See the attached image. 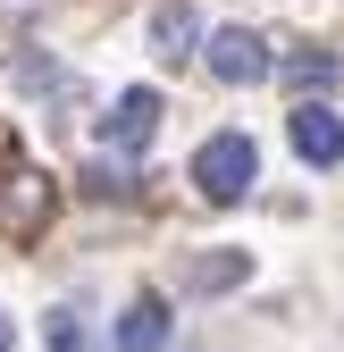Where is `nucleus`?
Returning <instances> with one entry per match:
<instances>
[{"label": "nucleus", "mask_w": 344, "mask_h": 352, "mask_svg": "<svg viewBox=\"0 0 344 352\" xmlns=\"http://www.w3.org/2000/svg\"><path fill=\"white\" fill-rule=\"evenodd\" d=\"M160 344H168V302L160 294H135L126 319H118V352H160Z\"/></svg>", "instance_id": "39448f33"}, {"label": "nucleus", "mask_w": 344, "mask_h": 352, "mask_svg": "<svg viewBox=\"0 0 344 352\" xmlns=\"http://www.w3.org/2000/svg\"><path fill=\"white\" fill-rule=\"evenodd\" d=\"M84 193H93V201H109V193H126V168H109V160H93V168H84Z\"/></svg>", "instance_id": "9d476101"}, {"label": "nucleus", "mask_w": 344, "mask_h": 352, "mask_svg": "<svg viewBox=\"0 0 344 352\" xmlns=\"http://www.w3.org/2000/svg\"><path fill=\"white\" fill-rule=\"evenodd\" d=\"M286 84H294V93H344V59H327V51H294V59H286Z\"/></svg>", "instance_id": "423d86ee"}, {"label": "nucleus", "mask_w": 344, "mask_h": 352, "mask_svg": "<svg viewBox=\"0 0 344 352\" xmlns=\"http://www.w3.org/2000/svg\"><path fill=\"white\" fill-rule=\"evenodd\" d=\"M193 185H202V201H244L252 185H261V151H252V135H210L202 151H193Z\"/></svg>", "instance_id": "f257e3e1"}, {"label": "nucleus", "mask_w": 344, "mask_h": 352, "mask_svg": "<svg viewBox=\"0 0 344 352\" xmlns=\"http://www.w3.org/2000/svg\"><path fill=\"white\" fill-rule=\"evenodd\" d=\"M42 344H51V352H101L93 336H84V319H76V311H51V319H42Z\"/></svg>", "instance_id": "6e6552de"}, {"label": "nucleus", "mask_w": 344, "mask_h": 352, "mask_svg": "<svg viewBox=\"0 0 344 352\" xmlns=\"http://www.w3.org/2000/svg\"><path fill=\"white\" fill-rule=\"evenodd\" d=\"M286 143L303 151L311 168H336V160H344V126H336V109H327V101H311V93H303V101H294V118H286Z\"/></svg>", "instance_id": "7ed1b4c3"}, {"label": "nucleus", "mask_w": 344, "mask_h": 352, "mask_svg": "<svg viewBox=\"0 0 344 352\" xmlns=\"http://www.w3.org/2000/svg\"><path fill=\"white\" fill-rule=\"evenodd\" d=\"M109 135H118L126 151H143V143L160 135V93H151V84H135V93H118V109H109Z\"/></svg>", "instance_id": "20e7f679"}, {"label": "nucleus", "mask_w": 344, "mask_h": 352, "mask_svg": "<svg viewBox=\"0 0 344 352\" xmlns=\"http://www.w3.org/2000/svg\"><path fill=\"white\" fill-rule=\"evenodd\" d=\"M210 76H219V84H261L277 59H269V42L261 34H252V25H219V34H210Z\"/></svg>", "instance_id": "f03ea898"}, {"label": "nucleus", "mask_w": 344, "mask_h": 352, "mask_svg": "<svg viewBox=\"0 0 344 352\" xmlns=\"http://www.w3.org/2000/svg\"><path fill=\"white\" fill-rule=\"evenodd\" d=\"M0 352H17V327H9V319H0Z\"/></svg>", "instance_id": "9b49d317"}, {"label": "nucleus", "mask_w": 344, "mask_h": 352, "mask_svg": "<svg viewBox=\"0 0 344 352\" xmlns=\"http://www.w3.org/2000/svg\"><path fill=\"white\" fill-rule=\"evenodd\" d=\"M235 277H244V252H219V260H193V277H185V285L210 294V285H235Z\"/></svg>", "instance_id": "1a4fd4ad"}, {"label": "nucleus", "mask_w": 344, "mask_h": 352, "mask_svg": "<svg viewBox=\"0 0 344 352\" xmlns=\"http://www.w3.org/2000/svg\"><path fill=\"white\" fill-rule=\"evenodd\" d=\"M193 34H202V17L185 9V0H168V9L151 17V42H160V59H185V51H193Z\"/></svg>", "instance_id": "0eeeda50"}]
</instances>
